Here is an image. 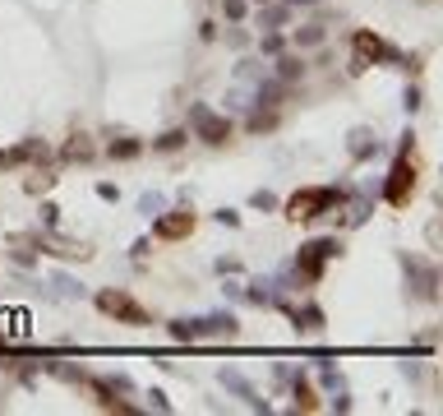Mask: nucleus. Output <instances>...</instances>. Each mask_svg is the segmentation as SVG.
Segmentation results:
<instances>
[{
  "mask_svg": "<svg viewBox=\"0 0 443 416\" xmlns=\"http://www.w3.org/2000/svg\"><path fill=\"white\" fill-rule=\"evenodd\" d=\"M240 324L236 315H213V319H176L171 324V338L181 342H199V338H236Z\"/></svg>",
  "mask_w": 443,
  "mask_h": 416,
  "instance_id": "obj_1",
  "label": "nucleus"
},
{
  "mask_svg": "<svg viewBox=\"0 0 443 416\" xmlns=\"http://www.w3.org/2000/svg\"><path fill=\"white\" fill-rule=\"evenodd\" d=\"M337 204H342V190H333V185H319V190H300V195H291L287 217H296V222H309V217L328 213V208H337Z\"/></svg>",
  "mask_w": 443,
  "mask_h": 416,
  "instance_id": "obj_2",
  "label": "nucleus"
},
{
  "mask_svg": "<svg viewBox=\"0 0 443 416\" xmlns=\"http://www.w3.org/2000/svg\"><path fill=\"white\" fill-rule=\"evenodd\" d=\"M189 125H194V135L203 143H227L231 139V121L227 116H213L208 107H189Z\"/></svg>",
  "mask_w": 443,
  "mask_h": 416,
  "instance_id": "obj_3",
  "label": "nucleus"
},
{
  "mask_svg": "<svg viewBox=\"0 0 443 416\" xmlns=\"http://www.w3.org/2000/svg\"><path fill=\"white\" fill-rule=\"evenodd\" d=\"M411 185H415V167L406 162V153H402L398 162H393V171H388V185H383V199H388V204H402Z\"/></svg>",
  "mask_w": 443,
  "mask_h": 416,
  "instance_id": "obj_4",
  "label": "nucleus"
},
{
  "mask_svg": "<svg viewBox=\"0 0 443 416\" xmlns=\"http://www.w3.org/2000/svg\"><path fill=\"white\" fill-rule=\"evenodd\" d=\"M97 306L107 310V315H116V319H130V324H143V319H148V315H143V310H138L125 292H102V296H97Z\"/></svg>",
  "mask_w": 443,
  "mask_h": 416,
  "instance_id": "obj_5",
  "label": "nucleus"
},
{
  "mask_svg": "<svg viewBox=\"0 0 443 416\" xmlns=\"http://www.w3.org/2000/svg\"><path fill=\"white\" fill-rule=\"evenodd\" d=\"M222 388H231V393H240V398L249 402V407H254V412H268V402H263L259 393H254V384H249V379H245L240 370H222Z\"/></svg>",
  "mask_w": 443,
  "mask_h": 416,
  "instance_id": "obj_6",
  "label": "nucleus"
},
{
  "mask_svg": "<svg viewBox=\"0 0 443 416\" xmlns=\"http://www.w3.org/2000/svg\"><path fill=\"white\" fill-rule=\"evenodd\" d=\"M185 231H194V213H157V236L176 241Z\"/></svg>",
  "mask_w": 443,
  "mask_h": 416,
  "instance_id": "obj_7",
  "label": "nucleus"
},
{
  "mask_svg": "<svg viewBox=\"0 0 443 416\" xmlns=\"http://www.w3.org/2000/svg\"><path fill=\"white\" fill-rule=\"evenodd\" d=\"M282 306H287V301H282ZM287 310H291V319H296V328H305V333L323 324V310L319 306H287Z\"/></svg>",
  "mask_w": 443,
  "mask_h": 416,
  "instance_id": "obj_8",
  "label": "nucleus"
},
{
  "mask_svg": "<svg viewBox=\"0 0 443 416\" xmlns=\"http://www.w3.org/2000/svg\"><path fill=\"white\" fill-rule=\"evenodd\" d=\"M406 273H415V282H420L415 292L425 296V301H434V273H429L425 264H420V259H406Z\"/></svg>",
  "mask_w": 443,
  "mask_h": 416,
  "instance_id": "obj_9",
  "label": "nucleus"
},
{
  "mask_svg": "<svg viewBox=\"0 0 443 416\" xmlns=\"http://www.w3.org/2000/svg\"><path fill=\"white\" fill-rule=\"evenodd\" d=\"M287 14H291V5H263V0H259V23H263V28H282Z\"/></svg>",
  "mask_w": 443,
  "mask_h": 416,
  "instance_id": "obj_10",
  "label": "nucleus"
},
{
  "mask_svg": "<svg viewBox=\"0 0 443 416\" xmlns=\"http://www.w3.org/2000/svg\"><path fill=\"white\" fill-rule=\"evenodd\" d=\"M300 70H305V65L296 61V56H282V61H277V79H282V83H291V79H300Z\"/></svg>",
  "mask_w": 443,
  "mask_h": 416,
  "instance_id": "obj_11",
  "label": "nucleus"
},
{
  "mask_svg": "<svg viewBox=\"0 0 443 416\" xmlns=\"http://www.w3.org/2000/svg\"><path fill=\"white\" fill-rule=\"evenodd\" d=\"M328 32H323V23H309V28H300L296 32V46H319Z\"/></svg>",
  "mask_w": 443,
  "mask_h": 416,
  "instance_id": "obj_12",
  "label": "nucleus"
},
{
  "mask_svg": "<svg viewBox=\"0 0 443 416\" xmlns=\"http://www.w3.org/2000/svg\"><path fill=\"white\" fill-rule=\"evenodd\" d=\"M351 153H356V157H369V153H374V135H369V130H356V135H351Z\"/></svg>",
  "mask_w": 443,
  "mask_h": 416,
  "instance_id": "obj_13",
  "label": "nucleus"
},
{
  "mask_svg": "<svg viewBox=\"0 0 443 416\" xmlns=\"http://www.w3.org/2000/svg\"><path fill=\"white\" fill-rule=\"evenodd\" d=\"M138 213L157 217V213H162V195H143V199H138Z\"/></svg>",
  "mask_w": 443,
  "mask_h": 416,
  "instance_id": "obj_14",
  "label": "nucleus"
},
{
  "mask_svg": "<svg viewBox=\"0 0 443 416\" xmlns=\"http://www.w3.org/2000/svg\"><path fill=\"white\" fill-rule=\"evenodd\" d=\"M249 204L268 213V208H277V195H268V190H254V195H249Z\"/></svg>",
  "mask_w": 443,
  "mask_h": 416,
  "instance_id": "obj_15",
  "label": "nucleus"
},
{
  "mask_svg": "<svg viewBox=\"0 0 443 416\" xmlns=\"http://www.w3.org/2000/svg\"><path fill=\"white\" fill-rule=\"evenodd\" d=\"M134 153H138L134 139H125V143H111V157H134Z\"/></svg>",
  "mask_w": 443,
  "mask_h": 416,
  "instance_id": "obj_16",
  "label": "nucleus"
},
{
  "mask_svg": "<svg viewBox=\"0 0 443 416\" xmlns=\"http://www.w3.org/2000/svg\"><path fill=\"white\" fill-rule=\"evenodd\" d=\"M222 14H227V19H245V0H222Z\"/></svg>",
  "mask_w": 443,
  "mask_h": 416,
  "instance_id": "obj_17",
  "label": "nucleus"
},
{
  "mask_svg": "<svg viewBox=\"0 0 443 416\" xmlns=\"http://www.w3.org/2000/svg\"><path fill=\"white\" fill-rule=\"evenodd\" d=\"M51 282H56V287H61L65 296H74V292H79V282H74V277H65V273H56V277H51Z\"/></svg>",
  "mask_w": 443,
  "mask_h": 416,
  "instance_id": "obj_18",
  "label": "nucleus"
},
{
  "mask_svg": "<svg viewBox=\"0 0 443 416\" xmlns=\"http://www.w3.org/2000/svg\"><path fill=\"white\" fill-rule=\"evenodd\" d=\"M263 51H268V56H282V37H277V32H268V37H263Z\"/></svg>",
  "mask_w": 443,
  "mask_h": 416,
  "instance_id": "obj_19",
  "label": "nucleus"
},
{
  "mask_svg": "<svg viewBox=\"0 0 443 416\" xmlns=\"http://www.w3.org/2000/svg\"><path fill=\"white\" fill-rule=\"evenodd\" d=\"M181 143H185V135H181V130H171L167 139H157V148H181Z\"/></svg>",
  "mask_w": 443,
  "mask_h": 416,
  "instance_id": "obj_20",
  "label": "nucleus"
},
{
  "mask_svg": "<svg viewBox=\"0 0 443 416\" xmlns=\"http://www.w3.org/2000/svg\"><path fill=\"white\" fill-rule=\"evenodd\" d=\"M402 107H406V111H415V107H420V92H415V88H406V97H402Z\"/></svg>",
  "mask_w": 443,
  "mask_h": 416,
  "instance_id": "obj_21",
  "label": "nucleus"
},
{
  "mask_svg": "<svg viewBox=\"0 0 443 416\" xmlns=\"http://www.w3.org/2000/svg\"><path fill=\"white\" fill-rule=\"evenodd\" d=\"M148 398H153V407H157V412H171V402H167V393H157V388H153V393H148Z\"/></svg>",
  "mask_w": 443,
  "mask_h": 416,
  "instance_id": "obj_22",
  "label": "nucleus"
},
{
  "mask_svg": "<svg viewBox=\"0 0 443 416\" xmlns=\"http://www.w3.org/2000/svg\"><path fill=\"white\" fill-rule=\"evenodd\" d=\"M287 5H319V0H287Z\"/></svg>",
  "mask_w": 443,
  "mask_h": 416,
  "instance_id": "obj_23",
  "label": "nucleus"
}]
</instances>
